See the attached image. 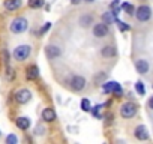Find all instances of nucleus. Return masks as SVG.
Segmentation results:
<instances>
[{
	"label": "nucleus",
	"mask_w": 153,
	"mask_h": 144,
	"mask_svg": "<svg viewBox=\"0 0 153 144\" xmlns=\"http://www.w3.org/2000/svg\"><path fill=\"white\" fill-rule=\"evenodd\" d=\"M105 77H107V75H105V72H101L98 77H95V83H101L102 80H105Z\"/></svg>",
	"instance_id": "obj_26"
},
{
	"label": "nucleus",
	"mask_w": 153,
	"mask_h": 144,
	"mask_svg": "<svg viewBox=\"0 0 153 144\" xmlns=\"http://www.w3.org/2000/svg\"><path fill=\"white\" fill-rule=\"evenodd\" d=\"M120 6V2H119V0H114V2L111 3V9H114V8H119Z\"/></svg>",
	"instance_id": "obj_30"
},
{
	"label": "nucleus",
	"mask_w": 153,
	"mask_h": 144,
	"mask_svg": "<svg viewBox=\"0 0 153 144\" xmlns=\"http://www.w3.org/2000/svg\"><path fill=\"white\" fill-rule=\"evenodd\" d=\"M114 20H116V17L113 15V12H105V14L102 15V21H104L105 24H111Z\"/></svg>",
	"instance_id": "obj_17"
},
{
	"label": "nucleus",
	"mask_w": 153,
	"mask_h": 144,
	"mask_svg": "<svg viewBox=\"0 0 153 144\" xmlns=\"http://www.w3.org/2000/svg\"><path fill=\"white\" fill-rule=\"evenodd\" d=\"M86 2H93V0H86Z\"/></svg>",
	"instance_id": "obj_33"
},
{
	"label": "nucleus",
	"mask_w": 153,
	"mask_h": 144,
	"mask_svg": "<svg viewBox=\"0 0 153 144\" xmlns=\"http://www.w3.org/2000/svg\"><path fill=\"white\" fill-rule=\"evenodd\" d=\"M116 48L113 47V45H105L104 48H102V51H101V54H102V57H105V59H111V57H114L116 56Z\"/></svg>",
	"instance_id": "obj_14"
},
{
	"label": "nucleus",
	"mask_w": 153,
	"mask_h": 144,
	"mask_svg": "<svg viewBox=\"0 0 153 144\" xmlns=\"http://www.w3.org/2000/svg\"><path fill=\"white\" fill-rule=\"evenodd\" d=\"M50 29H51V23H47V24L41 29V35H44V33H45V32H48Z\"/></svg>",
	"instance_id": "obj_27"
},
{
	"label": "nucleus",
	"mask_w": 153,
	"mask_h": 144,
	"mask_svg": "<svg viewBox=\"0 0 153 144\" xmlns=\"http://www.w3.org/2000/svg\"><path fill=\"white\" fill-rule=\"evenodd\" d=\"M71 2H72V5H78L81 0H71Z\"/></svg>",
	"instance_id": "obj_32"
},
{
	"label": "nucleus",
	"mask_w": 153,
	"mask_h": 144,
	"mask_svg": "<svg viewBox=\"0 0 153 144\" xmlns=\"http://www.w3.org/2000/svg\"><path fill=\"white\" fill-rule=\"evenodd\" d=\"M27 20L26 18H23V17H18V18H15L12 23H11V26H9V29H11V32L12 33H24L26 30H27Z\"/></svg>",
	"instance_id": "obj_1"
},
{
	"label": "nucleus",
	"mask_w": 153,
	"mask_h": 144,
	"mask_svg": "<svg viewBox=\"0 0 153 144\" xmlns=\"http://www.w3.org/2000/svg\"><path fill=\"white\" fill-rule=\"evenodd\" d=\"M90 24H93V17L92 15H81L80 17V26L81 27H89Z\"/></svg>",
	"instance_id": "obj_16"
},
{
	"label": "nucleus",
	"mask_w": 153,
	"mask_h": 144,
	"mask_svg": "<svg viewBox=\"0 0 153 144\" xmlns=\"http://www.w3.org/2000/svg\"><path fill=\"white\" fill-rule=\"evenodd\" d=\"M6 143H8V144H17V143H18L17 135H14V134L8 135V137H6Z\"/></svg>",
	"instance_id": "obj_24"
},
{
	"label": "nucleus",
	"mask_w": 153,
	"mask_h": 144,
	"mask_svg": "<svg viewBox=\"0 0 153 144\" xmlns=\"http://www.w3.org/2000/svg\"><path fill=\"white\" fill-rule=\"evenodd\" d=\"M135 89H137V92H138L140 95H144V93H146V89H144V84H143L141 81H137V84H135Z\"/></svg>",
	"instance_id": "obj_21"
},
{
	"label": "nucleus",
	"mask_w": 153,
	"mask_h": 144,
	"mask_svg": "<svg viewBox=\"0 0 153 144\" xmlns=\"http://www.w3.org/2000/svg\"><path fill=\"white\" fill-rule=\"evenodd\" d=\"M14 69H11V68H8V80H12L14 78Z\"/></svg>",
	"instance_id": "obj_28"
},
{
	"label": "nucleus",
	"mask_w": 153,
	"mask_h": 144,
	"mask_svg": "<svg viewBox=\"0 0 153 144\" xmlns=\"http://www.w3.org/2000/svg\"><path fill=\"white\" fill-rule=\"evenodd\" d=\"M116 86V81H108V83H104V92L105 93H113V89Z\"/></svg>",
	"instance_id": "obj_20"
},
{
	"label": "nucleus",
	"mask_w": 153,
	"mask_h": 144,
	"mask_svg": "<svg viewBox=\"0 0 153 144\" xmlns=\"http://www.w3.org/2000/svg\"><path fill=\"white\" fill-rule=\"evenodd\" d=\"M149 108H152V110H153V96L149 99Z\"/></svg>",
	"instance_id": "obj_31"
},
{
	"label": "nucleus",
	"mask_w": 153,
	"mask_h": 144,
	"mask_svg": "<svg viewBox=\"0 0 153 144\" xmlns=\"http://www.w3.org/2000/svg\"><path fill=\"white\" fill-rule=\"evenodd\" d=\"M45 54H47L48 59H57L62 54V48L57 47V45H48L45 48Z\"/></svg>",
	"instance_id": "obj_8"
},
{
	"label": "nucleus",
	"mask_w": 153,
	"mask_h": 144,
	"mask_svg": "<svg viewBox=\"0 0 153 144\" xmlns=\"http://www.w3.org/2000/svg\"><path fill=\"white\" fill-rule=\"evenodd\" d=\"M137 114V105L132 102H126L120 107V116L123 119H132Z\"/></svg>",
	"instance_id": "obj_3"
},
{
	"label": "nucleus",
	"mask_w": 153,
	"mask_h": 144,
	"mask_svg": "<svg viewBox=\"0 0 153 144\" xmlns=\"http://www.w3.org/2000/svg\"><path fill=\"white\" fill-rule=\"evenodd\" d=\"M135 69H137L138 74H147V72H149V62L144 60V59L137 60V63H135Z\"/></svg>",
	"instance_id": "obj_10"
},
{
	"label": "nucleus",
	"mask_w": 153,
	"mask_h": 144,
	"mask_svg": "<svg viewBox=\"0 0 153 144\" xmlns=\"http://www.w3.org/2000/svg\"><path fill=\"white\" fill-rule=\"evenodd\" d=\"M113 93H114L116 96H122L123 89H122V86H120L119 83H116V86H114V89H113Z\"/></svg>",
	"instance_id": "obj_22"
},
{
	"label": "nucleus",
	"mask_w": 153,
	"mask_h": 144,
	"mask_svg": "<svg viewBox=\"0 0 153 144\" xmlns=\"http://www.w3.org/2000/svg\"><path fill=\"white\" fill-rule=\"evenodd\" d=\"M120 8H122V9H123V11H125L126 14H129V15L135 14V8H134V6H132L131 3H123V5L120 6Z\"/></svg>",
	"instance_id": "obj_19"
},
{
	"label": "nucleus",
	"mask_w": 153,
	"mask_h": 144,
	"mask_svg": "<svg viewBox=\"0 0 153 144\" xmlns=\"http://www.w3.org/2000/svg\"><path fill=\"white\" fill-rule=\"evenodd\" d=\"M99 108H101V105L95 107V110H93V116H95V117H101V114H99Z\"/></svg>",
	"instance_id": "obj_29"
},
{
	"label": "nucleus",
	"mask_w": 153,
	"mask_h": 144,
	"mask_svg": "<svg viewBox=\"0 0 153 144\" xmlns=\"http://www.w3.org/2000/svg\"><path fill=\"white\" fill-rule=\"evenodd\" d=\"M21 6V0H5V8L8 11H17Z\"/></svg>",
	"instance_id": "obj_15"
},
{
	"label": "nucleus",
	"mask_w": 153,
	"mask_h": 144,
	"mask_svg": "<svg viewBox=\"0 0 153 144\" xmlns=\"http://www.w3.org/2000/svg\"><path fill=\"white\" fill-rule=\"evenodd\" d=\"M69 86H71V89L74 92H80V90H83L86 87V78L81 77V75H75V77L71 78Z\"/></svg>",
	"instance_id": "obj_5"
},
{
	"label": "nucleus",
	"mask_w": 153,
	"mask_h": 144,
	"mask_svg": "<svg viewBox=\"0 0 153 144\" xmlns=\"http://www.w3.org/2000/svg\"><path fill=\"white\" fill-rule=\"evenodd\" d=\"M93 35L96 38H105L108 35V26L102 21V23H96L93 26Z\"/></svg>",
	"instance_id": "obj_7"
},
{
	"label": "nucleus",
	"mask_w": 153,
	"mask_h": 144,
	"mask_svg": "<svg viewBox=\"0 0 153 144\" xmlns=\"http://www.w3.org/2000/svg\"><path fill=\"white\" fill-rule=\"evenodd\" d=\"M56 117H57V114L53 108H45L42 111V120H45V122H54Z\"/></svg>",
	"instance_id": "obj_12"
},
{
	"label": "nucleus",
	"mask_w": 153,
	"mask_h": 144,
	"mask_svg": "<svg viewBox=\"0 0 153 144\" xmlns=\"http://www.w3.org/2000/svg\"><path fill=\"white\" fill-rule=\"evenodd\" d=\"M29 6L32 9H39L44 6V0H29Z\"/></svg>",
	"instance_id": "obj_18"
},
{
	"label": "nucleus",
	"mask_w": 153,
	"mask_h": 144,
	"mask_svg": "<svg viewBox=\"0 0 153 144\" xmlns=\"http://www.w3.org/2000/svg\"><path fill=\"white\" fill-rule=\"evenodd\" d=\"M0 135H2V132H0Z\"/></svg>",
	"instance_id": "obj_34"
},
{
	"label": "nucleus",
	"mask_w": 153,
	"mask_h": 144,
	"mask_svg": "<svg viewBox=\"0 0 153 144\" xmlns=\"http://www.w3.org/2000/svg\"><path fill=\"white\" fill-rule=\"evenodd\" d=\"M30 51H32L30 45H20L14 50V59L18 62H24L30 56Z\"/></svg>",
	"instance_id": "obj_2"
},
{
	"label": "nucleus",
	"mask_w": 153,
	"mask_h": 144,
	"mask_svg": "<svg viewBox=\"0 0 153 144\" xmlns=\"http://www.w3.org/2000/svg\"><path fill=\"white\" fill-rule=\"evenodd\" d=\"M15 125L18 126V129L27 131V129L30 128V120H29V117H18V119L15 120Z\"/></svg>",
	"instance_id": "obj_13"
},
{
	"label": "nucleus",
	"mask_w": 153,
	"mask_h": 144,
	"mask_svg": "<svg viewBox=\"0 0 153 144\" xmlns=\"http://www.w3.org/2000/svg\"><path fill=\"white\" fill-rule=\"evenodd\" d=\"M38 75H39V69H38V66H36V65H30V66L27 68V71H26V77H27V80H36Z\"/></svg>",
	"instance_id": "obj_11"
},
{
	"label": "nucleus",
	"mask_w": 153,
	"mask_h": 144,
	"mask_svg": "<svg viewBox=\"0 0 153 144\" xmlns=\"http://www.w3.org/2000/svg\"><path fill=\"white\" fill-rule=\"evenodd\" d=\"M135 138H138L140 141H144V140H147L149 138V132H147V128L146 126H143V125H140V126H137L135 128Z\"/></svg>",
	"instance_id": "obj_9"
},
{
	"label": "nucleus",
	"mask_w": 153,
	"mask_h": 144,
	"mask_svg": "<svg viewBox=\"0 0 153 144\" xmlns=\"http://www.w3.org/2000/svg\"><path fill=\"white\" fill-rule=\"evenodd\" d=\"M116 23H117V26H119V29H120L122 32H126V30H129V26H128V24H125L123 21H120V20H117V18H116Z\"/></svg>",
	"instance_id": "obj_25"
},
{
	"label": "nucleus",
	"mask_w": 153,
	"mask_h": 144,
	"mask_svg": "<svg viewBox=\"0 0 153 144\" xmlns=\"http://www.w3.org/2000/svg\"><path fill=\"white\" fill-rule=\"evenodd\" d=\"M32 99V93H30V90H27V89H21V90H18L17 93H15V101L18 102V104H27L29 101Z\"/></svg>",
	"instance_id": "obj_6"
},
{
	"label": "nucleus",
	"mask_w": 153,
	"mask_h": 144,
	"mask_svg": "<svg viewBox=\"0 0 153 144\" xmlns=\"http://www.w3.org/2000/svg\"><path fill=\"white\" fill-rule=\"evenodd\" d=\"M81 110H84V111H90L92 110L89 99H81Z\"/></svg>",
	"instance_id": "obj_23"
},
{
	"label": "nucleus",
	"mask_w": 153,
	"mask_h": 144,
	"mask_svg": "<svg viewBox=\"0 0 153 144\" xmlns=\"http://www.w3.org/2000/svg\"><path fill=\"white\" fill-rule=\"evenodd\" d=\"M135 17H137V20H138L140 23H146V21H149L150 17H152V9H150L149 6L143 5V6H140V8L135 11Z\"/></svg>",
	"instance_id": "obj_4"
}]
</instances>
